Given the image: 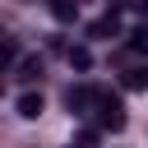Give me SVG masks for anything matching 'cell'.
<instances>
[{
  "label": "cell",
  "mask_w": 148,
  "mask_h": 148,
  "mask_svg": "<svg viewBox=\"0 0 148 148\" xmlns=\"http://www.w3.org/2000/svg\"><path fill=\"white\" fill-rule=\"evenodd\" d=\"M88 32H92V37H116V32H120V14H111V9H106V14L88 28Z\"/></svg>",
  "instance_id": "3957f363"
},
{
  "label": "cell",
  "mask_w": 148,
  "mask_h": 148,
  "mask_svg": "<svg viewBox=\"0 0 148 148\" xmlns=\"http://www.w3.org/2000/svg\"><path fill=\"white\" fill-rule=\"evenodd\" d=\"M14 74H18V79H37V74H42V60H37V56H28V60H23Z\"/></svg>",
  "instance_id": "9c48e42d"
},
{
  "label": "cell",
  "mask_w": 148,
  "mask_h": 148,
  "mask_svg": "<svg viewBox=\"0 0 148 148\" xmlns=\"http://www.w3.org/2000/svg\"><path fill=\"white\" fill-rule=\"evenodd\" d=\"M14 106H18V116H23V120H37V116H42V92H23Z\"/></svg>",
  "instance_id": "277c9868"
},
{
  "label": "cell",
  "mask_w": 148,
  "mask_h": 148,
  "mask_svg": "<svg viewBox=\"0 0 148 148\" xmlns=\"http://www.w3.org/2000/svg\"><path fill=\"white\" fill-rule=\"evenodd\" d=\"M69 65H74L79 74H83V69H92V51H88V46H69Z\"/></svg>",
  "instance_id": "52a82bcc"
},
{
  "label": "cell",
  "mask_w": 148,
  "mask_h": 148,
  "mask_svg": "<svg viewBox=\"0 0 148 148\" xmlns=\"http://www.w3.org/2000/svg\"><path fill=\"white\" fill-rule=\"evenodd\" d=\"M120 83H125L130 92H143V88H148V65H134V69H125V74H120Z\"/></svg>",
  "instance_id": "5b68a950"
},
{
  "label": "cell",
  "mask_w": 148,
  "mask_h": 148,
  "mask_svg": "<svg viewBox=\"0 0 148 148\" xmlns=\"http://www.w3.org/2000/svg\"><path fill=\"white\" fill-rule=\"evenodd\" d=\"M51 14H56V23H74L79 18V0H51Z\"/></svg>",
  "instance_id": "8992f818"
},
{
  "label": "cell",
  "mask_w": 148,
  "mask_h": 148,
  "mask_svg": "<svg viewBox=\"0 0 148 148\" xmlns=\"http://www.w3.org/2000/svg\"><path fill=\"white\" fill-rule=\"evenodd\" d=\"M97 97H102V88H69V97H65V102H69V111H74V116H88V111L97 106Z\"/></svg>",
  "instance_id": "7a4b0ae2"
},
{
  "label": "cell",
  "mask_w": 148,
  "mask_h": 148,
  "mask_svg": "<svg viewBox=\"0 0 148 148\" xmlns=\"http://www.w3.org/2000/svg\"><path fill=\"white\" fill-rule=\"evenodd\" d=\"M97 125H102V130H111V134H116V130H125V102H120V97H111V92H102V97H97Z\"/></svg>",
  "instance_id": "6da1fadb"
},
{
  "label": "cell",
  "mask_w": 148,
  "mask_h": 148,
  "mask_svg": "<svg viewBox=\"0 0 148 148\" xmlns=\"http://www.w3.org/2000/svg\"><path fill=\"white\" fill-rule=\"evenodd\" d=\"M134 9H139V14H143V18H148V0H139V5H134Z\"/></svg>",
  "instance_id": "8fae6325"
},
{
  "label": "cell",
  "mask_w": 148,
  "mask_h": 148,
  "mask_svg": "<svg viewBox=\"0 0 148 148\" xmlns=\"http://www.w3.org/2000/svg\"><path fill=\"white\" fill-rule=\"evenodd\" d=\"M74 148H97V130H79V139H74Z\"/></svg>",
  "instance_id": "30bf717a"
},
{
  "label": "cell",
  "mask_w": 148,
  "mask_h": 148,
  "mask_svg": "<svg viewBox=\"0 0 148 148\" xmlns=\"http://www.w3.org/2000/svg\"><path fill=\"white\" fill-rule=\"evenodd\" d=\"M125 46H130V51H134V56H148V28H134V32H130V42H125Z\"/></svg>",
  "instance_id": "ba28073f"
}]
</instances>
